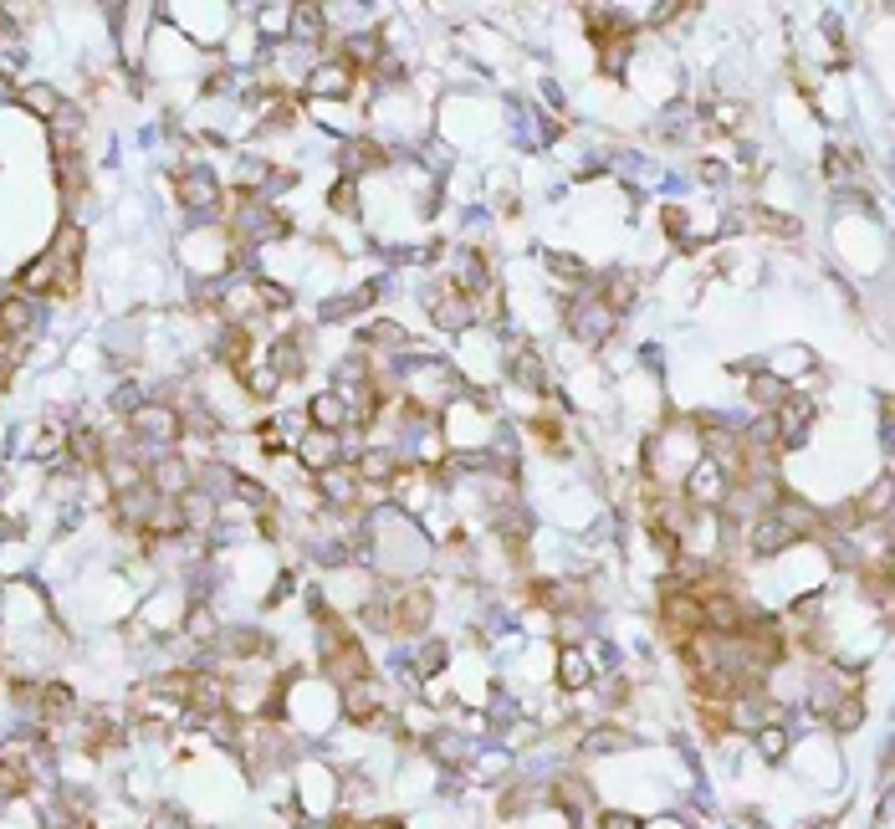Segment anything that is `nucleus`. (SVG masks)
I'll list each match as a JSON object with an SVG mask.
<instances>
[{
    "mask_svg": "<svg viewBox=\"0 0 895 829\" xmlns=\"http://www.w3.org/2000/svg\"><path fill=\"white\" fill-rule=\"evenodd\" d=\"M430 615H435V594L425 584H405V589H389V630L394 635H420L430 630Z\"/></svg>",
    "mask_w": 895,
    "mask_h": 829,
    "instance_id": "f257e3e1",
    "label": "nucleus"
},
{
    "mask_svg": "<svg viewBox=\"0 0 895 829\" xmlns=\"http://www.w3.org/2000/svg\"><path fill=\"white\" fill-rule=\"evenodd\" d=\"M660 625H665L670 640H686V635L706 630L701 625V599L691 589H681V584H660Z\"/></svg>",
    "mask_w": 895,
    "mask_h": 829,
    "instance_id": "f03ea898",
    "label": "nucleus"
},
{
    "mask_svg": "<svg viewBox=\"0 0 895 829\" xmlns=\"http://www.w3.org/2000/svg\"><path fill=\"white\" fill-rule=\"evenodd\" d=\"M343 712H348V722L353 727H384L389 722V707H384V686L379 681H353V686H343Z\"/></svg>",
    "mask_w": 895,
    "mask_h": 829,
    "instance_id": "7ed1b4c3",
    "label": "nucleus"
},
{
    "mask_svg": "<svg viewBox=\"0 0 895 829\" xmlns=\"http://www.w3.org/2000/svg\"><path fill=\"white\" fill-rule=\"evenodd\" d=\"M312 482H318V492H323V502H328L333 512H353L358 502H364V482H358V471H353L348 461H338V466L318 471Z\"/></svg>",
    "mask_w": 895,
    "mask_h": 829,
    "instance_id": "20e7f679",
    "label": "nucleus"
},
{
    "mask_svg": "<svg viewBox=\"0 0 895 829\" xmlns=\"http://www.w3.org/2000/svg\"><path fill=\"white\" fill-rule=\"evenodd\" d=\"M133 430L149 435V441L174 446L179 435H185V415H179L174 405H144V410H133Z\"/></svg>",
    "mask_w": 895,
    "mask_h": 829,
    "instance_id": "39448f33",
    "label": "nucleus"
},
{
    "mask_svg": "<svg viewBox=\"0 0 895 829\" xmlns=\"http://www.w3.org/2000/svg\"><path fill=\"white\" fill-rule=\"evenodd\" d=\"M307 420H312V430H348L353 425V410H348V395L343 389H328V395H312V405H307Z\"/></svg>",
    "mask_w": 895,
    "mask_h": 829,
    "instance_id": "423d86ee",
    "label": "nucleus"
},
{
    "mask_svg": "<svg viewBox=\"0 0 895 829\" xmlns=\"http://www.w3.org/2000/svg\"><path fill=\"white\" fill-rule=\"evenodd\" d=\"M353 77H358V72L333 57V62H323V67L307 72V93H312V98H348V93H353Z\"/></svg>",
    "mask_w": 895,
    "mask_h": 829,
    "instance_id": "0eeeda50",
    "label": "nucleus"
},
{
    "mask_svg": "<svg viewBox=\"0 0 895 829\" xmlns=\"http://www.w3.org/2000/svg\"><path fill=\"white\" fill-rule=\"evenodd\" d=\"M328 676L333 681H343V686H353V681H364L369 676V656H364V640H343L338 650H328Z\"/></svg>",
    "mask_w": 895,
    "mask_h": 829,
    "instance_id": "6e6552de",
    "label": "nucleus"
},
{
    "mask_svg": "<svg viewBox=\"0 0 895 829\" xmlns=\"http://www.w3.org/2000/svg\"><path fill=\"white\" fill-rule=\"evenodd\" d=\"M297 461H302L312 476L328 471V466H338V435H333V430H307L302 446H297Z\"/></svg>",
    "mask_w": 895,
    "mask_h": 829,
    "instance_id": "1a4fd4ad",
    "label": "nucleus"
},
{
    "mask_svg": "<svg viewBox=\"0 0 895 829\" xmlns=\"http://www.w3.org/2000/svg\"><path fill=\"white\" fill-rule=\"evenodd\" d=\"M788 543H798V538L783 528V522H778L773 512H763V517L752 522V533H747V548H752L757 558H773V553H783Z\"/></svg>",
    "mask_w": 895,
    "mask_h": 829,
    "instance_id": "9d476101",
    "label": "nucleus"
},
{
    "mask_svg": "<svg viewBox=\"0 0 895 829\" xmlns=\"http://www.w3.org/2000/svg\"><path fill=\"white\" fill-rule=\"evenodd\" d=\"M174 190H179V200H185L190 210H215L220 205V185L210 180V174H179Z\"/></svg>",
    "mask_w": 895,
    "mask_h": 829,
    "instance_id": "9b49d317",
    "label": "nucleus"
},
{
    "mask_svg": "<svg viewBox=\"0 0 895 829\" xmlns=\"http://www.w3.org/2000/svg\"><path fill=\"white\" fill-rule=\"evenodd\" d=\"M507 369H512V379L517 384H532V389H548V374H543V359L532 354L527 343H512L507 348Z\"/></svg>",
    "mask_w": 895,
    "mask_h": 829,
    "instance_id": "f8f14e48",
    "label": "nucleus"
},
{
    "mask_svg": "<svg viewBox=\"0 0 895 829\" xmlns=\"http://www.w3.org/2000/svg\"><path fill=\"white\" fill-rule=\"evenodd\" d=\"M31 323H36V308H31L26 297H6V302H0V338H6V343H11V338H26Z\"/></svg>",
    "mask_w": 895,
    "mask_h": 829,
    "instance_id": "ddd939ff",
    "label": "nucleus"
},
{
    "mask_svg": "<svg viewBox=\"0 0 895 829\" xmlns=\"http://www.w3.org/2000/svg\"><path fill=\"white\" fill-rule=\"evenodd\" d=\"M558 686H568V691H589L594 686V666H589L584 650H563L558 656Z\"/></svg>",
    "mask_w": 895,
    "mask_h": 829,
    "instance_id": "4468645a",
    "label": "nucleus"
},
{
    "mask_svg": "<svg viewBox=\"0 0 895 829\" xmlns=\"http://www.w3.org/2000/svg\"><path fill=\"white\" fill-rule=\"evenodd\" d=\"M374 164H384V149L379 144H369V139H348L343 144V169H348V180L358 169H374Z\"/></svg>",
    "mask_w": 895,
    "mask_h": 829,
    "instance_id": "2eb2a0df",
    "label": "nucleus"
},
{
    "mask_svg": "<svg viewBox=\"0 0 895 829\" xmlns=\"http://www.w3.org/2000/svg\"><path fill=\"white\" fill-rule=\"evenodd\" d=\"M747 395H752V405L763 410V415H773V410L783 405V395H788V389H783V379H773V374H757V379L747 384Z\"/></svg>",
    "mask_w": 895,
    "mask_h": 829,
    "instance_id": "dca6fc26",
    "label": "nucleus"
},
{
    "mask_svg": "<svg viewBox=\"0 0 895 829\" xmlns=\"http://www.w3.org/2000/svg\"><path fill=\"white\" fill-rule=\"evenodd\" d=\"M578 748H584L589 758H604V753H624V748H630V737L614 732V727H594V732H584V743H578Z\"/></svg>",
    "mask_w": 895,
    "mask_h": 829,
    "instance_id": "f3484780",
    "label": "nucleus"
},
{
    "mask_svg": "<svg viewBox=\"0 0 895 829\" xmlns=\"http://www.w3.org/2000/svg\"><path fill=\"white\" fill-rule=\"evenodd\" d=\"M215 645H226V656H261L266 635H261V630H220Z\"/></svg>",
    "mask_w": 895,
    "mask_h": 829,
    "instance_id": "a211bd4d",
    "label": "nucleus"
},
{
    "mask_svg": "<svg viewBox=\"0 0 895 829\" xmlns=\"http://www.w3.org/2000/svg\"><path fill=\"white\" fill-rule=\"evenodd\" d=\"M82 246H87L82 226H77V221H62V231H57V241H52V251H47V256H57V261H72V267H77Z\"/></svg>",
    "mask_w": 895,
    "mask_h": 829,
    "instance_id": "6ab92c4d",
    "label": "nucleus"
},
{
    "mask_svg": "<svg viewBox=\"0 0 895 829\" xmlns=\"http://www.w3.org/2000/svg\"><path fill=\"white\" fill-rule=\"evenodd\" d=\"M824 717H829L839 732H849V727H860V722H865V702H860V696H839V702H834Z\"/></svg>",
    "mask_w": 895,
    "mask_h": 829,
    "instance_id": "aec40b11",
    "label": "nucleus"
},
{
    "mask_svg": "<svg viewBox=\"0 0 895 829\" xmlns=\"http://www.w3.org/2000/svg\"><path fill=\"white\" fill-rule=\"evenodd\" d=\"M21 103H26L31 113H41V118H57V113H62V98L52 93V87H26Z\"/></svg>",
    "mask_w": 895,
    "mask_h": 829,
    "instance_id": "412c9836",
    "label": "nucleus"
},
{
    "mask_svg": "<svg viewBox=\"0 0 895 829\" xmlns=\"http://www.w3.org/2000/svg\"><path fill=\"white\" fill-rule=\"evenodd\" d=\"M185 630H190V640H220V620L210 615V609H190V620H185Z\"/></svg>",
    "mask_w": 895,
    "mask_h": 829,
    "instance_id": "4be33fe9",
    "label": "nucleus"
},
{
    "mask_svg": "<svg viewBox=\"0 0 895 829\" xmlns=\"http://www.w3.org/2000/svg\"><path fill=\"white\" fill-rule=\"evenodd\" d=\"M430 753H435L440 763H461V758H466V743H461L456 732H435V737H430Z\"/></svg>",
    "mask_w": 895,
    "mask_h": 829,
    "instance_id": "5701e85b",
    "label": "nucleus"
},
{
    "mask_svg": "<svg viewBox=\"0 0 895 829\" xmlns=\"http://www.w3.org/2000/svg\"><path fill=\"white\" fill-rule=\"evenodd\" d=\"M757 748H763V758H783V753H788V732H783L778 722L757 727Z\"/></svg>",
    "mask_w": 895,
    "mask_h": 829,
    "instance_id": "b1692460",
    "label": "nucleus"
},
{
    "mask_svg": "<svg viewBox=\"0 0 895 829\" xmlns=\"http://www.w3.org/2000/svg\"><path fill=\"white\" fill-rule=\"evenodd\" d=\"M328 205H333V210H343V215H353V205H358V180H343V185L328 195Z\"/></svg>",
    "mask_w": 895,
    "mask_h": 829,
    "instance_id": "393cba45",
    "label": "nucleus"
},
{
    "mask_svg": "<svg viewBox=\"0 0 895 829\" xmlns=\"http://www.w3.org/2000/svg\"><path fill=\"white\" fill-rule=\"evenodd\" d=\"M369 338H379L384 348H405V343H410L399 323H374V328H369Z\"/></svg>",
    "mask_w": 895,
    "mask_h": 829,
    "instance_id": "a878e982",
    "label": "nucleus"
},
{
    "mask_svg": "<svg viewBox=\"0 0 895 829\" xmlns=\"http://www.w3.org/2000/svg\"><path fill=\"white\" fill-rule=\"evenodd\" d=\"M440 661H445V645H425L420 656H415V671H420V676H435Z\"/></svg>",
    "mask_w": 895,
    "mask_h": 829,
    "instance_id": "bb28decb",
    "label": "nucleus"
},
{
    "mask_svg": "<svg viewBox=\"0 0 895 829\" xmlns=\"http://www.w3.org/2000/svg\"><path fill=\"white\" fill-rule=\"evenodd\" d=\"M599 829H640V819H635V814H604Z\"/></svg>",
    "mask_w": 895,
    "mask_h": 829,
    "instance_id": "cd10ccee",
    "label": "nucleus"
},
{
    "mask_svg": "<svg viewBox=\"0 0 895 829\" xmlns=\"http://www.w3.org/2000/svg\"><path fill=\"white\" fill-rule=\"evenodd\" d=\"M57 446H62V430H57V425L36 435V451H41V456H47V451H57Z\"/></svg>",
    "mask_w": 895,
    "mask_h": 829,
    "instance_id": "c85d7f7f",
    "label": "nucleus"
},
{
    "mask_svg": "<svg viewBox=\"0 0 895 829\" xmlns=\"http://www.w3.org/2000/svg\"><path fill=\"white\" fill-rule=\"evenodd\" d=\"M716 123H722V128H737V123H742V108L722 103V108H716Z\"/></svg>",
    "mask_w": 895,
    "mask_h": 829,
    "instance_id": "c756f323",
    "label": "nucleus"
}]
</instances>
